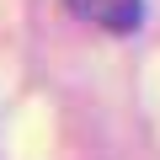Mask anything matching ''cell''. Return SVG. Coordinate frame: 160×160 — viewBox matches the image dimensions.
Wrapping results in <instances>:
<instances>
[{
  "label": "cell",
  "instance_id": "obj_1",
  "mask_svg": "<svg viewBox=\"0 0 160 160\" xmlns=\"http://www.w3.org/2000/svg\"><path fill=\"white\" fill-rule=\"evenodd\" d=\"M64 11L91 22L96 32H112V38H128L144 27V0H64Z\"/></svg>",
  "mask_w": 160,
  "mask_h": 160
}]
</instances>
